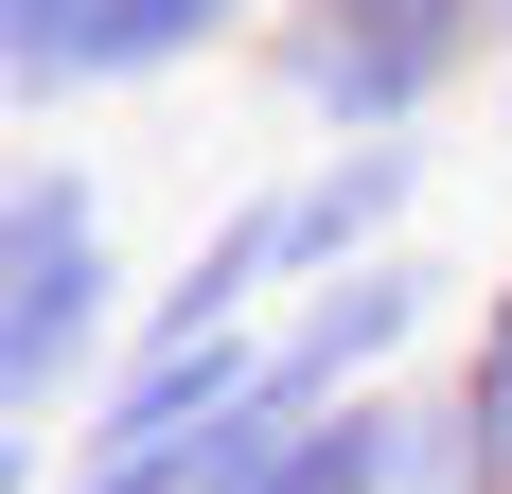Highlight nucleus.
<instances>
[{"instance_id":"nucleus-5","label":"nucleus","mask_w":512,"mask_h":494,"mask_svg":"<svg viewBox=\"0 0 512 494\" xmlns=\"http://www.w3.org/2000/svg\"><path fill=\"white\" fill-rule=\"evenodd\" d=\"M424 177H442V142H301L283 177H265L283 265L336 283V265H371V247H407V230H424Z\"/></svg>"},{"instance_id":"nucleus-8","label":"nucleus","mask_w":512,"mask_h":494,"mask_svg":"<svg viewBox=\"0 0 512 494\" xmlns=\"http://www.w3.org/2000/svg\"><path fill=\"white\" fill-rule=\"evenodd\" d=\"M477 106H495V159H512V53H495V89H477Z\"/></svg>"},{"instance_id":"nucleus-3","label":"nucleus","mask_w":512,"mask_h":494,"mask_svg":"<svg viewBox=\"0 0 512 494\" xmlns=\"http://www.w3.org/2000/svg\"><path fill=\"white\" fill-rule=\"evenodd\" d=\"M265 18L283 0H18L0 18V89H18V124H53V106L177 89L212 53H265Z\"/></svg>"},{"instance_id":"nucleus-4","label":"nucleus","mask_w":512,"mask_h":494,"mask_svg":"<svg viewBox=\"0 0 512 494\" xmlns=\"http://www.w3.org/2000/svg\"><path fill=\"white\" fill-rule=\"evenodd\" d=\"M424 353H460V300H442L424 247H371V265H336V283H301L283 318H265V371H283L301 406L424 389Z\"/></svg>"},{"instance_id":"nucleus-9","label":"nucleus","mask_w":512,"mask_h":494,"mask_svg":"<svg viewBox=\"0 0 512 494\" xmlns=\"http://www.w3.org/2000/svg\"><path fill=\"white\" fill-rule=\"evenodd\" d=\"M495 53H512V0H495Z\"/></svg>"},{"instance_id":"nucleus-7","label":"nucleus","mask_w":512,"mask_h":494,"mask_svg":"<svg viewBox=\"0 0 512 494\" xmlns=\"http://www.w3.org/2000/svg\"><path fill=\"white\" fill-rule=\"evenodd\" d=\"M424 389H442V424H460V477H477V494H512V265H477L460 353H442Z\"/></svg>"},{"instance_id":"nucleus-6","label":"nucleus","mask_w":512,"mask_h":494,"mask_svg":"<svg viewBox=\"0 0 512 494\" xmlns=\"http://www.w3.org/2000/svg\"><path fill=\"white\" fill-rule=\"evenodd\" d=\"M407 442H424V389H354V406H301L230 494H407Z\"/></svg>"},{"instance_id":"nucleus-10","label":"nucleus","mask_w":512,"mask_h":494,"mask_svg":"<svg viewBox=\"0 0 512 494\" xmlns=\"http://www.w3.org/2000/svg\"><path fill=\"white\" fill-rule=\"evenodd\" d=\"M0 18H18V0H0Z\"/></svg>"},{"instance_id":"nucleus-1","label":"nucleus","mask_w":512,"mask_h":494,"mask_svg":"<svg viewBox=\"0 0 512 494\" xmlns=\"http://www.w3.org/2000/svg\"><path fill=\"white\" fill-rule=\"evenodd\" d=\"M142 353V300H124V212L71 142L0 159V477L53 494V442H89L106 371Z\"/></svg>"},{"instance_id":"nucleus-2","label":"nucleus","mask_w":512,"mask_h":494,"mask_svg":"<svg viewBox=\"0 0 512 494\" xmlns=\"http://www.w3.org/2000/svg\"><path fill=\"white\" fill-rule=\"evenodd\" d=\"M495 89V0H283L265 106L301 142H442V106Z\"/></svg>"}]
</instances>
